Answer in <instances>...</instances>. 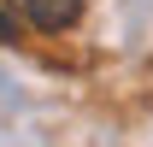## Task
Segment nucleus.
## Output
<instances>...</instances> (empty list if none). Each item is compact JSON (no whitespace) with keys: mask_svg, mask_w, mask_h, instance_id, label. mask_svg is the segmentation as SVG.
Segmentation results:
<instances>
[{"mask_svg":"<svg viewBox=\"0 0 153 147\" xmlns=\"http://www.w3.org/2000/svg\"><path fill=\"white\" fill-rule=\"evenodd\" d=\"M6 6H12L24 24H36V30H71L88 0H6Z\"/></svg>","mask_w":153,"mask_h":147,"instance_id":"1","label":"nucleus"},{"mask_svg":"<svg viewBox=\"0 0 153 147\" xmlns=\"http://www.w3.org/2000/svg\"><path fill=\"white\" fill-rule=\"evenodd\" d=\"M18 36V12H0V41H12Z\"/></svg>","mask_w":153,"mask_h":147,"instance_id":"2","label":"nucleus"}]
</instances>
